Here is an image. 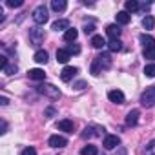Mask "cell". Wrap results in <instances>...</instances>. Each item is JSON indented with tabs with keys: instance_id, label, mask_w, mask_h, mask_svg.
<instances>
[{
	"instance_id": "cell-34",
	"label": "cell",
	"mask_w": 155,
	"mask_h": 155,
	"mask_svg": "<svg viewBox=\"0 0 155 155\" xmlns=\"http://www.w3.org/2000/svg\"><path fill=\"white\" fill-rule=\"evenodd\" d=\"M53 115H57V110H55V108H48V110L44 111V117H48V119H51Z\"/></svg>"
},
{
	"instance_id": "cell-9",
	"label": "cell",
	"mask_w": 155,
	"mask_h": 155,
	"mask_svg": "<svg viewBox=\"0 0 155 155\" xmlns=\"http://www.w3.org/2000/svg\"><path fill=\"white\" fill-rule=\"evenodd\" d=\"M106 33H108V37H110L111 40H115V38H120L122 29H120V26H119V24H110V26L106 28Z\"/></svg>"
},
{
	"instance_id": "cell-33",
	"label": "cell",
	"mask_w": 155,
	"mask_h": 155,
	"mask_svg": "<svg viewBox=\"0 0 155 155\" xmlns=\"http://www.w3.org/2000/svg\"><path fill=\"white\" fill-rule=\"evenodd\" d=\"M17 69H18V68H17V64H11V66L8 64V68L4 69V73H6V75H13V73H17Z\"/></svg>"
},
{
	"instance_id": "cell-12",
	"label": "cell",
	"mask_w": 155,
	"mask_h": 155,
	"mask_svg": "<svg viewBox=\"0 0 155 155\" xmlns=\"http://www.w3.org/2000/svg\"><path fill=\"white\" fill-rule=\"evenodd\" d=\"M48 142H49V146H51V148H64V146L68 144L66 137H60V135H51Z\"/></svg>"
},
{
	"instance_id": "cell-25",
	"label": "cell",
	"mask_w": 155,
	"mask_h": 155,
	"mask_svg": "<svg viewBox=\"0 0 155 155\" xmlns=\"http://www.w3.org/2000/svg\"><path fill=\"white\" fill-rule=\"evenodd\" d=\"M142 28H144V29H153V28H155V17L146 15V17L142 18Z\"/></svg>"
},
{
	"instance_id": "cell-31",
	"label": "cell",
	"mask_w": 155,
	"mask_h": 155,
	"mask_svg": "<svg viewBox=\"0 0 155 155\" xmlns=\"http://www.w3.org/2000/svg\"><path fill=\"white\" fill-rule=\"evenodd\" d=\"M20 155H37V150H35L33 146H28V148H24V150L20 151Z\"/></svg>"
},
{
	"instance_id": "cell-30",
	"label": "cell",
	"mask_w": 155,
	"mask_h": 155,
	"mask_svg": "<svg viewBox=\"0 0 155 155\" xmlns=\"http://www.w3.org/2000/svg\"><path fill=\"white\" fill-rule=\"evenodd\" d=\"M144 155H155V140L148 142V146L144 148Z\"/></svg>"
},
{
	"instance_id": "cell-21",
	"label": "cell",
	"mask_w": 155,
	"mask_h": 155,
	"mask_svg": "<svg viewBox=\"0 0 155 155\" xmlns=\"http://www.w3.org/2000/svg\"><path fill=\"white\" fill-rule=\"evenodd\" d=\"M91 46H93L95 49H102V48L108 46V44H106V40H104L101 35H93V37H91Z\"/></svg>"
},
{
	"instance_id": "cell-35",
	"label": "cell",
	"mask_w": 155,
	"mask_h": 155,
	"mask_svg": "<svg viewBox=\"0 0 155 155\" xmlns=\"http://www.w3.org/2000/svg\"><path fill=\"white\" fill-rule=\"evenodd\" d=\"M93 31H95V26H93V24H90V26L86 24V26H84V33H86V35H93Z\"/></svg>"
},
{
	"instance_id": "cell-8",
	"label": "cell",
	"mask_w": 155,
	"mask_h": 155,
	"mask_svg": "<svg viewBox=\"0 0 155 155\" xmlns=\"http://www.w3.org/2000/svg\"><path fill=\"white\" fill-rule=\"evenodd\" d=\"M51 29L53 31H68L69 29V20L68 18H58V20H55L53 24H51Z\"/></svg>"
},
{
	"instance_id": "cell-27",
	"label": "cell",
	"mask_w": 155,
	"mask_h": 155,
	"mask_svg": "<svg viewBox=\"0 0 155 155\" xmlns=\"http://www.w3.org/2000/svg\"><path fill=\"white\" fill-rule=\"evenodd\" d=\"M142 57H144L146 60H155V46L144 49V51H142Z\"/></svg>"
},
{
	"instance_id": "cell-3",
	"label": "cell",
	"mask_w": 155,
	"mask_h": 155,
	"mask_svg": "<svg viewBox=\"0 0 155 155\" xmlns=\"http://www.w3.org/2000/svg\"><path fill=\"white\" fill-rule=\"evenodd\" d=\"M31 17H33V22H35L37 26H44V24L48 22V18H49L48 8H46V6H37V8L33 9Z\"/></svg>"
},
{
	"instance_id": "cell-18",
	"label": "cell",
	"mask_w": 155,
	"mask_h": 155,
	"mask_svg": "<svg viewBox=\"0 0 155 155\" xmlns=\"http://www.w3.org/2000/svg\"><path fill=\"white\" fill-rule=\"evenodd\" d=\"M130 20H131L130 13H126V11H119L117 13V24L119 26H126V24H130Z\"/></svg>"
},
{
	"instance_id": "cell-14",
	"label": "cell",
	"mask_w": 155,
	"mask_h": 155,
	"mask_svg": "<svg viewBox=\"0 0 155 155\" xmlns=\"http://www.w3.org/2000/svg\"><path fill=\"white\" fill-rule=\"evenodd\" d=\"M28 77H29L31 81H44L46 79V73H44V69L35 68V69H29L28 71Z\"/></svg>"
},
{
	"instance_id": "cell-15",
	"label": "cell",
	"mask_w": 155,
	"mask_h": 155,
	"mask_svg": "<svg viewBox=\"0 0 155 155\" xmlns=\"http://www.w3.org/2000/svg\"><path fill=\"white\" fill-rule=\"evenodd\" d=\"M33 60H35L37 64H48L49 55H48V51H46V49H38V51L33 55Z\"/></svg>"
},
{
	"instance_id": "cell-23",
	"label": "cell",
	"mask_w": 155,
	"mask_h": 155,
	"mask_svg": "<svg viewBox=\"0 0 155 155\" xmlns=\"http://www.w3.org/2000/svg\"><path fill=\"white\" fill-rule=\"evenodd\" d=\"M124 8H126V13H135V11L140 9V4L137 2V0H128V2L124 4Z\"/></svg>"
},
{
	"instance_id": "cell-38",
	"label": "cell",
	"mask_w": 155,
	"mask_h": 155,
	"mask_svg": "<svg viewBox=\"0 0 155 155\" xmlns=\"http://www.w3.org/2000/svg\"><path fill=\"white\" fill-rule=\"evenodd\" d=\"M6 131H8V122L4 120V122H2V131H0V133H2V135H4Z\"/></svg>"
},
{
	"instance_id": "cell-26",
	"label": "cell",
	"mask_w": 155,
	"mask_h": 155,
	"mask_svg": "<svg viewBox=\"0 0 155 155\" xmlns=\"http://www.w3.org/2000/svg\"><path fill=\"white\" fill-rule=\"evenodd\" d=\"M81 155H99V150H97V146L88 144V146H84L81 150Z\"/></svg>"
},
{
	"instance_id": "cell-37",
	"label": "cell",
	"mask_w": 155,
	"mask_h": 155,
	"mask_svg": "<svg viewBox=\"0 0 155 155\" xmlns=\"http://www.w3.org/2000/svg\"><path fill=\"white\" fill-rule=\"evenodd\" d=\"M0 104H2V106H8V104H9L8 97H0Z\"/></svg>"
},
{
	"instance_id": "cell-28",
	"label": "cell",
	"mask_w": 155,
	"mask_h": 155,
	"mask_svg": "<svg viewBox=\"0 0 155 155\" xmlns=\"http://www.w3.org/2000/svg\"><path fill=\"white\" fill-rule=\"evenodd\" d=\"M144 75L150 77V79H153V77H155V64H148L144 68Z\"/></svg>"
},
{
	"instance_id": "cell-5",
	"label": "cell",
	"mask_w": 155,
	"mask_h": 155,
	"mask_svg": "<svg viewBox=\"0 0 155 155\" xmlns=\"http://www.w3.org/2000/svg\"><path fill=\"white\" fill-rule=\"evenodd\" d=\"M44 38H46V33H44V29H40L38 26H35V28H29V42H31V46L38 48V46L44 42Z\"/></svg>"
},
{
	"instance_id": "cell-4",
	"label": "cell",
	"mask_w": 155,
	"mask_h": 155,
	"mask_svg": "<svg viewBox=\"0 0 155 155\" xmlns=\"http://www.w3.org/2000/svg\"><path fill=\"white\" fill-rule=\"evenodd\" d=\"M140 104L144 108H153L155 106V86H148L142 95H140Z\"/></svg>"
},
{
	"instance_id": "cell-16",
	"label": "cell",
	"mask_w": 155,
	"mask_h": 155,
	"mask_svg": "<svg viewBox=\"0 0 155 155\" xmlns=\"http://www.w3.org/2000/svg\"><path fill=\"white\" fill-rule=\"evenodd\" d=\"M139 115H140L139 110H131V111L126 115V126H137V122H139Z\"/></svg>"
},
{
	"instance_id": "cell-6",
	"label": "cell",
	"mask_w": 155,
	"mask_h": 155,
	"mask_svg": "<svg viewBox=\"0 0 155 155\" xmlns=\"http://www.w3.org/2000/svg\"><path fill=\"white\" fill-rule=\"evenodd\" d=\"M77 73H79V68H75V66H66V68L60 71V79H62L64 82H69Z\"/></svg>"
},
{
	"instance_id": "cell-17",
	"label": "cell",
	"mask_w": 155,
	"mask_h": 155,
	"mask_svg": "<svg viewBox=\"0 0 155 155\" xmlns=\"http://www.w3.org/2000/svg\"><path fill=\"white\" fill-rule=\"evenodd\" d=\"M139 40H140V44L144 46V49H148V48H153V46H155V38H153L151 35H148V33H142V35L139 37Z\"/></svg>"
},
{
	"instance_id": "cell-36",
	"label": "cell",
	"mask_w": 155,
	"mask_h": 155,
	"mask_svg": "<svg viewBox=\"0 0 155 155\" xmlns=\"http://www.w3.org/2000/svg\"><path fill=\"white\" fill-rule=\"evenodd\" d=\"M73 88H75V90H84V88H86V82H82V81H81V82H77Z\"/></svg>"
},
{
	"instance_id": "cell-29",
	"label": "cell",
	"mask_w": 155,
	"mask_h": 155,
	"mask_svg": "<svg viewBox=\"0 0 155 155\" xmlns=\"http://www.w3.org/2000/svg\"><path fill=\"white\" fill-rule=\"evenodd\" d=\"M66 49L69 51V55H79V53H81V46H79V44H69Z\"/></svg>"
},
{
	"instance_id": "cell-20",
	"label": "cell",
	"mask_w": 155,
	"mask_h": 155,
	"mask_svg": "<svg viewBox=\"0 0 155 155\" xmlns=\"http://www.w3.org/2000/svg\"><path fill=\"white\" fill-rule=\"evenodd\" d=\"M66 8H68V2H66V0H51V9H53V11L60 13V11H64Z\"/></svg>"
},
{
	"instance_id": "cell-2",
	"label": "cell",
	"mask_w": 155,
	"mask_h": 155,
	"mask_svg": "<svg viewBox=\"0 0 155 155\" xmlns=\"http://www.w3.org/2000/svg\"><path fill=\"white\" fill-rule=\"evenodd\" d=\"M37 91H38L40 95L51 99V101H58V99H60V90H58L57 86H53V84H46V82H44V84L37 86Z\"/></svg>"
},
{
	"instance_id": "cell-22",
	"label": "cell",
	"mask_w": 155,
	"mask_h": 155,
	"mask_svg": "<svg viewBox=\"0 0 155 155\" xmlns=\"http://www.w3.org/2000/svg\"><path fill=\"white\" fill-rule=\"evenodd\" d=\"M69 58H71V55H69L68 49H57V60H58L60 64H68Z\"/></svg>"
},
{
	"instance_id": "cell-13",
	"label": "cell",
	"mask_w": 155,
	"mask_h": 155,
	"mask_svg": "<svg viewBox=\"0 0 155 155\" xmlns=\"http://www.w3.org/2000/svg\"><path fill=\"white\" fill-rule=\"evenodd\" d=\"M57 128L62 130V131H66V133H73L75 124H73V120H69V119H62V120L57 122Z\"/></svg>"
},
{
	"instance_id": "cell-1",
	"label": "cell",
	"mask_w": 155,
	"mask_h": 155,
	"mask_svg": "<svg viewBox=\"0 0 155 155\" xmlns=\"http://www.w3.org/2000/svg\"><path fill=\"white\" fill-rule=\"evenodd\" d=\"M111 68V55L110 53H99L93 62H91V75H101L102 69H110Z\"/></svg>"
},
{
	"instance_id": "cell-10",
	"label": "cell",
	"mask_w": 155,
	"mask_h": 155,
	"mask_svg": "<svg viewBox=\"0 0 155 155\" xmlns=\"http://www.w3.org/2000/svg\"><path fill=\"white\" fill-rule=\"evenodd\" d=\"M108 99H110L111 102H115V104H124V93H122L120 90H111V91H108Z\"/></svg>"
},
{
	"instance_id": "cell-11",
	"label": "cell",
	"mask_w": 155,
	"mask_h": 155,
	"mask_svg": "<svg viewBox=\"0 0 155 155\" xmlns=\"http://www.w3.org/2000/svg\"><path fill=\"white\" fill-rule=\"evenodd\" d=\"M101 131H104V130H101V128H97V126H88V128H84V131L81 133V137H82V139H91V137L101 135Z\"/></svg>"
},
{
	"instance_id": "cell-32",
	"label": "cell",
	"mask_w": 155,
	"mask_h": 155,
	"mask_svg": "<svg viewBox=\"0 0 155 155\" xmlns=\"http://www.w3.org/2000/svg\"><path fill=\"white\" fill-rule=\"evenodd\" d=\"M9 8H20V6H24V2H22V0H8V2H6Z\"/></svg>"
},
{
	"instance_id": "cell-24",
	"label": "cell",
	"mask_w": 155,
	"mask_h": 155,
	"mask_svg": "<svg viewBox=\"0 0 155 155\" xmlns=\"http://www.w3.org/2000/svg\"><path fill=\"white\" fill-rule=\"evenodd\" d=\"M108 49H110L111 53H115V51H120V49H122V42H120V38L110 40V42H108Z\"/></svg>"
},
{
	"instance_id": "cell-19",
	"label": "cell",
	"mask_w": 155,
	"mask_h": 155,
	"mask_svg": "<svg viewBox=\"0 0 155 155\" xmlns=\"http://www.w3.org/2000/svg\"><path fill=\"white\" fill-rule=\"evenodd\" d=\"M77 37H79V31H77L75 28H69V29L64 33V40L69 42V44H73V42L77 40Z\"/></svg>"
},
{
	"instance_id": "cell-7",
	"label": "cell",
	"mask_w": 155,
	"mask_h": 155,
	"mask_svg": "<svg viewBox=\"0 0 155 155\" xmlns=\"http://www.w3.org/2000/svg\"><path fill=\"white\" fill-rule=\"evenodd\" d=\"M119 144H120V137H119V135H106L104 140H102V146H104L106 150H113V148H117Z\"/></svg>"
}]
</instances>
